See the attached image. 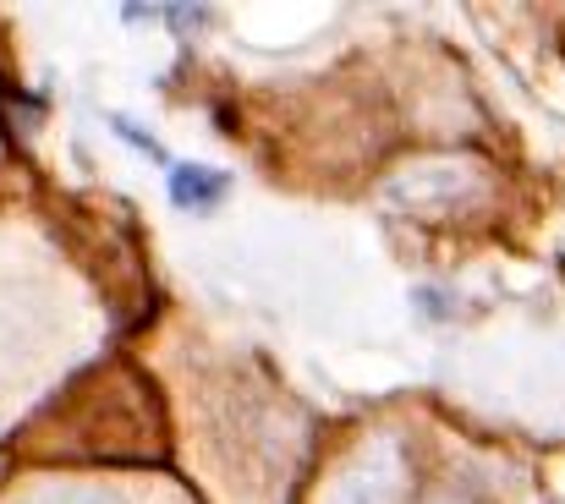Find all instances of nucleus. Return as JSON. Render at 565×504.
Listing matches in <instances>:
<instances>
[{
	"mask_svg": "<svg viewBox=\"0 0 565 504\" xmlns=\"http://www.w3.org/2000/svg\"><path fill=\"white\" fill-rule=\"evenodd\" d=\"M225 186H231V181L209 165H177L171 170V203H177V208H192V214H198V208H214V203L225 197Z\"/></svg>",
	"mask_w": 565,
	"mask_h": 504,
	"instance_id": "obj_1",
	"label": "nucleus"
}]
</instances>
